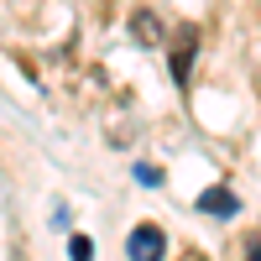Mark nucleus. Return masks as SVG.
Returning <instances> with one entry per match:
<instances>
[{
  "label": "nucleus",
  "mask_w": 261,
  "mask_h": 261,
  "mask_svg": "<svg viewBox=\"0 0 261 261\" xmlns=\"http://www.w3.org/2000/svg\"><path fill=\"white\" fill-rule=\"evenodd\" d=\"M68 261H94V246H89V235H73V241H68Z\"/></svg>",
  "instance_id": "5"
},
{
  "label": "nucleus",
  "mask_w": 261,
  "mask_h": 261,
  "mask_svg": "<svg viewBox=\"0 0 261 261\" xmlns=\"http://www.w3.org/2000/svg\"><path fill=\"white\" fill-rule=\"evenodd\" d=\"M193 53H199V32L178 27V42H172V79L178 84H188V73H193Z\"/></svg>",
  "instance_id": "2"
},
{
  "label": "nucleus",
  "mask_w": 261,
  "mask_h": 261,
  "mask_svg": "<svg viewBox=\"0 0 261 261\" xmlns=\"http://www.w3.org/2000/svg\"><path fill=\"white\" fill-rule=\"evenodd\" d=\"M125 251H130V261H162L167 256V235L157 225H136L130 241H125Z\"/></svg>",
  "instance_id": "1"
},
{
  "label": "nucleus",
  "mask_w": 261,
  "mask_h": 261,
  "mask_svg": "<svg viewBox=\"0 0 261 261\" xmlns=\"http://www.w3.org/2000/svg\"><path fill=\"white\" fill-rule=\"evenodd\" d=\"M199 209H204V214H235V209H241V199H235L230 188H209L204 199H199Z\"/></svg>",
  "instance_id": "4"
},
{
  "label": "nucleus",
  "mask_w": 261,
  "mask_h": 261,
  "mask_svg": "<svg viewBox=\"0 0 261 261\" xmlns=\"http://www.w3.org/2000/svg\"><path fill=\"white\" fill-rule=\"evenodd\" d=\"M130 32H136V42H141V47H157V42H162V21L151 16V11H136Z\"/></svg>",
  "instance_id": "3"
},
{
  "label": "nucleus",
  "mask_w": 261,
  "mask_h": 261,
  "mask_svg": "<svg viewBox=\"0 0 261 261\" xmlns=\"http://www.w3.org/2000/svg\"><path fill=\"white\" fill-rule=\"evenodd\" d=\"M136 178H141V183H162V167H151V162H141V167H136Z\"/></svg>",
  "instance_id": "6"
},
{
  "label": "nucleus",
  "mask_w": 261,
  "mask_h": 261,
  "mask_svg": "<svg viewBox=\"0 0 261 261\" xmlns=\"http://www.w3.org/2000/svg\"><path fill=\"white\" fill-rule=\"evenodd\" d=\"M246 261H261V241H251V246H246Z\"/></svg>",
  "instance_id": "7"
}]
</instances>
